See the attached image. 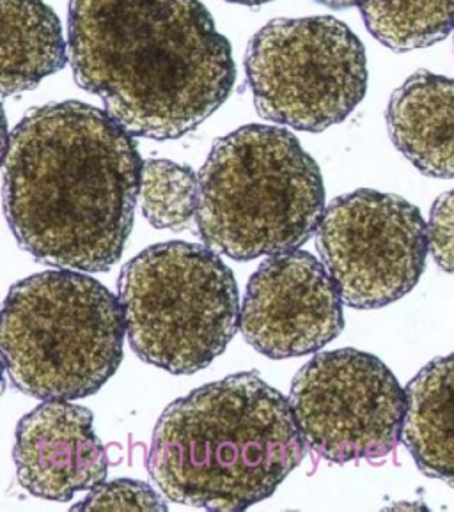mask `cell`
<instances>
[{
	"instance_id": "6",
	"label": "cell",
	"mask_w": 454,
	"mask_h": 512,
	"mask_svg": "<svg viewBox=\"0 0 454 512\" xmlns=\"http://www.w3.org/2000/svg\"><path fill=\"white\" fill-rule=\"evenodd\" d=\"M118 291L132 350L167 373L203 371L240 328L235 275L206 245L167 241L142 250L123 266Z\"/></svg>"
},
{
	"instance_id": "16",
	"label": "cell",
	"mask_w": 454,
	"mask_h": 512,
	"mask_svg": "<svg viewBox=\"0 0 454 512\" xmlns=\"http://www.w3.org/2000/svg\"><path fill=\"white\" fill-rule=\"evenodd\" d=\"M201 183L188 165L165 158L142 162L139 204L155 229L183 231L197 217Z\"/></svg>"
},
{
	"instance_id": "10",
	"label": "cell",
	"mask_w": 454,
	"mask_h": 512,
	"mask_svg": "<svg viewBox=\"0 0 454 512\" xmlns=\"http://www.w3.org/2000/svg\"><path fill=\"white\" fill-rule=\"evenodd\" d=\"M343 303L323 263L291 250L259 264L243 296L240 330L272 360L313 355L343 332Z\"/></svg>"
},
{
	"instance_id": "2",
	"label": "cell",
	"mask_w": 454,
	"mask_h": 512,
	"mask_svg": "<svg viewBox=\"0 0 454 512\" xmlns=\"http://www.w3.org/2000/svg\"><path fill=\"white\" fill-rule=\"evenodd\" d=\"M75 80L132 137L180 139L235 86L231 45L199 0H70Z\"/></svg>"
},
{
	"instance_id": "12",
	"label": "cell",
	"mask_w": 454,
	"mask_h": 512,
	"mask_svg": "<svg viewBox=\"0 0 454 512\" xmlns=\"http://www.w3.org/2000/svg\"><path fill=\"white\" fill-rule=\"evenodd\" d=\"M387 128L415 169L431 178H454V78L417 71L392 94Z\"/></svg>"
},
{
	"instance_id": "9",
	"label": "cell",
	"mask_w": 454,
	"mask_h": 512,
	"mask_svg": "<svg viewBox=\"0 0 454 512\" xmlns=\"http://www.w3.org/2000/svg\"><path fill=\"white\" fill-rule=\"evenodd\" d=\"M316 247L345 305L382 309L407 296L423 277L428 225L400 195L362 188L325 208Z\"/></svg>"
},
{
	"instance_id": "17",
	"label": "cell",
	"mask_w": 454,
	"mask_h": 512,
	"mask_svg": "<svg viewBox=\"0 0 454 512\" xmlns=\"http://www.w3.org/2000/svg\"><path fill=\"white\" fill-rule=\"evenodd\" d=\"M167 511L165 498L146 482L132 479L102 482L91 489L80 504L73 505V511Z\"/></svg>"
},
{
	"instance_id": "11",
	"label": "cell",
	"mask_w": 454,
	"mask_h": 512,
	"mask_svg": "<svg viewBox=\"0 0 454 512\" xmlns=\"http://www.w3.org/2000/svg\"><path fill=\"white\" fill-rule=\"evenodd\" d=\"M13 459L20 486L52 502L91 491L109 470L93 413L70 401H45L18 422Z\"/></svg>"
},
{
	"instance_id": "7",
	"label": "cell",
	"mask_w": 454,
	"mask_h": 512,
	"mask_svg": "<svg viewBox=\"0 0 454 512\" xmlns=\"http://www.w3.org/2000/svg\"><path fill=\"white\" fill-rule=\"evenodd\" d=\"M245 71L259 116L302 132L339 125L368 89L364 45L334 16L265 25L249 43Z\"/></svg>"
},
{
	"instance_id": "19",
	"label": "cell",
	"mask_w": 454,
	"mask_h": 512,
	"mask_svg": "<svg viewBox=\"0 0 454 512\" xmlns=\"http://www.w3.org/2000/svg\"><path fill=\"white\" fill-rule=\"evenodd\" d=\"M316 2H320V4L327 6V8L346 9L353 8V6H359V8H361L366 0H316Z\"/></svg>"
},
{
	"instance_id": "5",
	"label": "cell",
	"mask_w": 454,
	"mask_h": 512,
	"mask_svg": "<svg viewBox=\"0 0 454 512\" xmlns=\"http://www.w3.org/2000/svg\"><path fill=\"white\" fill-rule=\"evenodd\" d=\"M119 298L77 270L18 280L2 307V360L25 396L73 401L93 396L123 360Z\"/></svg>"
},
{
	"instance_id": "4",
	"label": "cell",
	"mask_w": 454,
	"mask_h": 512,
	"mask_svg": "<svg viewBox=\"0 0 454 512\" xmlns=\"http://www.w3.org/2000/svg\"><path fill=\"white\" fill-rule=\"evenodd\" d=\"M199 183V234L233 261L300 249L325 213L318 163L279 126H242L215 140Z\"/></svg>"
},
{
	"instance_id": "20",
	"label": "cell",
	"mask_w": 454,
	"mask_h": 512,
	"mask_svg": "<svg viewBox=\"0 0 454 512\" xmlns=\"http://www.w3.org/2000/svg\"><path fill=\"white\" fill-rule=\"evenodd\" d=\"M227 2L242 4V6H263V4H268V2H272V0H227Z\"/></svg>"
},
{
	"instance_id": "13",
	"label": "cell",
	"mask_w": 454,
	"mask_h": 512,
	"mask_svg": "<svg viewBox=\"0 0 454 512\" xmlns=\"http://www.w3.org/2000/svg\"><path fill=\"white\" fill-rule=\"evenodd\" d=\"M405 390L401 440L421 474L454 488V353L424 365Z\"/></svg>"
},
{
	"instance_id": "15",
	"label": "cell",
	"mask_w": 454,
	"mask_h": 512,
	"mask_svg": "<svg viewBox=\"0 0 454 512\" xmlns=\"http://www.w3.org/2000/svg\"><path fill=\"white\" fill-rule=\"evenodd\" d=\"M361 13L373 38L394 52L431 47L454 31V0H366Z\"/></svg>"
},
{
	"instance_id": "18",
	"label": "cell",
	"mask_w": 454,
	"mask_h": 512,
	"mask_svg": "<svg viewBox=\"0 0 454 512\" xmlns=\"http://www.w3.org/2000/svg\"><path fill=\"white\" fill-rule=\"evenodd\" d=\"M426 225L431 256L440 270L454 275V190L437 197Z\"/></svg>"
},
{
	"instance_id": "14",
	"label": "cell",
	"mask_w": 454,
	"mask_h": 512,
	"mask_svg": "<svg viewBox=\"0 0 454 512\" xmlns=\"http://www.w3.org/2000/svg\"><path fill=\"white\" fill-rule=\"evenodd\" d=\"M68 50L43 0H2V94L25 93L63 70Z\"/></svg>"
},
{
	"instance_id": "8",
	"label": "cell",
	"mask_w": 454,
	"mask_h": 512,
	"mask_svg": "<svg viewBox=\"0 0 454 512\" xmlns=\"http://www.w3.org/2000/svg\"><path fill=\"white\" fill-rule=\"evenodd\" d=\"M290 404L307 447L332 463L384 459L396 449L407 390L380 358L325 351L291 381Z\"/></svg>"
},
{
	"instance_id": "1",
	"label": "cell",
	"mask_w": 454,
	"mask_h": 512,
	"mask_svg": "<svg viewBox=\"0 0 454 512\" xmlns=\"http://www.w3.org/2000/svg\"><path fill=\"white\" fill-rule=\"evenodd\" d=\"M142 158L116 119L82 101L25 114L4 155V211L20 249L63 270L109 272L125 252Z\"/></svg>"
},
{
	"instance_id": "3",
	"label": "cell",
	"mask_w": 454,
	"mask_h": 512,
	"mask_svg": "<svg viewBox=\"0 0 454 512\" xmlns=\"http://www.w3.org/2000/svg\"><path fill=\"white\" fill-rule=\"evenodd\" d=\"M304 452L290 399L259 374L238 373L165 408L146 466L171 502L243 511L272 497Z\"/></svg>"
}]
</instances>
